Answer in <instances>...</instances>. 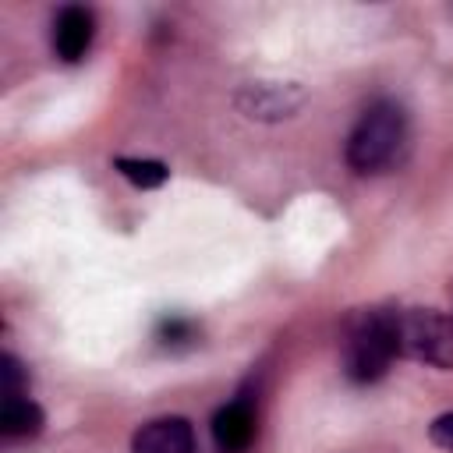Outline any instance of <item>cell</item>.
Listing matches in <instances>:
<instances>
[{
    "mask_svg": "<svg viewBox=\"0 0 453 453\" xmlns=\"http://www.w3.org/2000/svg\"><path fill=\"white\" fill-rule=\"evenodd\" d=\"M42 407L28 396H4V411H0V432L7 439H25V435H39L42 432Z\"/></svg>",
    "mask_w": 453,
    "mask_h": 453,
    "instance_id": "8",
    "label": "cell"
},
{
    "mask_svg": "<svg viewBox=\"0 0 453 453\" xmlns=\"http://www.w3.org/2000/svg\"><path fill=\"white\" fill-rule=\"evenodd\" d=\"M0 375H4V396H25V372L14 354L0 357Z\"/></svg>",
    "mask_w": 453,
    "mask_h": 453,
    "instance_id": "11",
    "label": "cell"
},
{
    "mask_svg": "<svg viewBox=\"0 0 453 453\" xmlns=\"http://www.w3.org/2000/svg\"><path fill=\"white\" fill-rule=\"evenodd\" d=\"M304 88L294 81H251L241 85L234 103L248 120H287L304 106Z\"/></svg>",
    "mask_w": 453,
    "mask_h": 453,
    "instance_id": "4",
    "label": "cell"
},
{
    "mask_svg": "<svg viewBox=\"0 0 453 453\" xmlns=\"http://www.w3.org/2000/svg\"><path fill=\"white\" fill-rule=\"evenodd\" d=\"M407 145V113L393 99H375L347 138V163L354 173H382Z\"/></svg>",
    "mask_w": 453,
    "mask_h": 453,
    "instance_id": "1",
    "label": "cell"
},
{
    "mask_svg": "<svg viewBox=\"0 0 453 453\" xmlns=\"http://www.w3.org/2000/svg\"><path fill=\"white\" fill-rule=\"evenodd\" d=\"M396 350L432 368H453V315L435 308H400Z\"/></svg>",
    "mask_w": 453,
    "mask_h": 453,
    "instance_id": "3",
    "label": "cell"
},
{
    "mask_svg": "<svg viewBox=\"0 0 453 453\" xmlns=\"http://www.w3.org/2000/svg\"><path fill=\"white\" fill-rule=\"evenodd\" d=\"M113 166L134 188H159L170 177L166 163H159V159H131V156H120V159H113Z\"/></svg>",
    "mask_w": 453,
    "mask_h": 453,
    "instance_id": "9",
    "label": "cell"
},
{
    "mask_svg": "<svg viewBox=\"0 0 453 453\" xmlns=\"http://www.w3.org/2000/svg\"><path fill=\"white\" fill-rule=\"evenodd\" d=\"M255 435V414L248 403H226L212 418V439L223 453H241Z\"/></svg>",
    "mask_w": 453,
    "mask_h": 453,
    "instance_id": "7",
    "label": "cell"
},
{
    "mask_svg": "<svg viewBox=\"0 0 453 453\" xmlns=\"http://www.w3.org/2000/svg\"><path fill=\"white\" fill-rule=\"evenodd\" d=\"M156 336H159L163 347H180V343L195 340V322H191V319H180V315L163 319L159 329H156Z\"/></svg>",
    "mask_w": 453,
    "mask_h": 453,
    "instance_id": "10",
    "label": "cell"
},
{
    "mask_svg": "<svg viewBox=\"0 0 453 453\" xmlns=\"http://www.w3.org/2000/svg\"><path fill=\"white\" fill-rule=\"evenodd\" d=\"M396 354V311L368 308L350 319L343 336V372L350 382L382 379Z\"/></svg>",
    "mask_w": 453,
    "mask_h": 453,
    "instance_id": "2",
    "label": "cell"
},
{
    "mask_svg": "<svg viewBox=\"0 0 453 453\" xmlns=\"http://www.w3.org/2000/svg\"><path fill=\"white\" fill-rule=\"evenodd\" d=\"M92 35H96L92 11L78 7V4L64 7V11L57 14V21H53V50H57V57L67 60V64H74V60H81V57L88 53Z\"/></svg>",
    "mask_w": 453,
    "mask_h": 453,
    "instance_id": "6",
    "label": "cell"
},
{
    "mask_svg": "<svg viewBox=\"0 0 453 453\" xmlns=\"http://www.w3.org/2000/svg\"><path fill=\"white\" fill-rule=\"evenodd\" d=\"M428 439H432L439 449L453 453V411H449V414H439V418L428 425Z\"/></svg>",
    "mask_w": 453,
    "mask_h": 453,
    "instance_id": "12",
    "label": "cell"
},
{
    "mask_svg": "<svg viewBox=\"0 0 453 453\" xmlns=\"http://www.w3.org/2000/svg\"><path fill=\"white\" fill-rule=\"evenodd\" d=\"M131 453H195V428L177 414L145 421L131 439Z\"/></svg>",
    "mask_w": 453,
    "mask_h": 453,
    "instance_id": "5",
    "label": "cell"
}]
</instances>
